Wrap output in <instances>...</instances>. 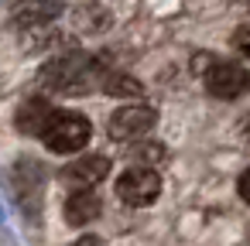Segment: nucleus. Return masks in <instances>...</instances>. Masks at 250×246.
Listing matches in <instances>:
<instances>
[{
	"label": "nucleus",
	"instance_id": "nucleus-1",
	"mask_svg": "<svg viewBox=\"0 0 250 246\" xmlns=\"http://www.w3.org/2000/svg\"><path fill=\"white\" fill-rule=\"evenodd\" d=\"M93 76H96L93 58H86L79 52H65V55L48 58L38 69V86L48 93H59V96H83L93 89Z\"/></svg>",
	"mask_w": 250,
	"mask_h": 246
},
{
	"label": "nucleus",
	"instance_id": "nucleus-2",
	"mask_svg": "<svg viewBox=\"0 0 250 246\" xmlns=\"http://www.w3.org/2000/svg\"><path fill=\"white\" fill-rule=\"evenodd\" d=\"M93 127L83 113H69V110H55L48 127L42 130V140L52 154H76L89 144Z\"/></svg>",
	"mask_w": 250,
	"mask_h": 246
},
{
	"label": "nucleus",
	"instance_id": "nucleus-3",
	"mask_svg": "<svg viewBox=\"0 0 250 246\" xmlns=\"http://www.w3.org/2000/svg\"><path fill=\"white\" fill-rule=\"evenodd\" d=\"M161 195V178L154 168L147 164H134L127 168L120 178H117V198L130 208H144V205H154Z\"/></svg>",
	"mask_w": 250,
	"mask_h": 246
},
{
	"label": "nucleus",
	"instance_id": "nucleus-4",
	"mask_svg": "<svg viewBox=\"0 0 250 246\" xmlns=\"http://www.w3.org/2000/svg\"><path fill=\"white\" fill-rule=\"evenodd\" d=\"M202 82L216 99H240L250 93V69H243L240 62H209Z\"/></svg>",
	"mask_w": 250,
	"mask_h": 246
},
{
	"label": "nucleus",
	"instance_id": "nucleus-5",
	"mask_svg": "<svg viewBox=\"0 0 250 246\" xmlns=\"http://www.w3.org/2000/svg\"><path fill=\"white\" fill-rule=\"evenodd\" d=\"M154 123H158L154 106H147V103H127V106H120V110L110 116L106 133H110V140H137V137H144Z\"/></svg>",
	"mask_w": 250,
	"mask_h": 246
},
{
	"label": "nucleus",
	"instance_id": "nucleus-6",
	"mask_svg": "<svg viewBox=\"0 0 250 246\" xmlns=\"http://www.w3.org/2000/svg\"><path fill=\"white\" fill-rule=\"evenodd\" d=\"M62 18V0H18L11 7V28L42 31Z\"/></svg>",
	"mask_w": 250,
	"mask_h": 246
},
{
	"label": "nucleus",
	"instance_id": "nucleus-7",
	"mask_svg": "<svg viewBox=\"0 0 250 246\" xmlns=\"http://www.w3.org/2000/svg\"><path fill=\"white\" fill-rule=\"evenodd\" d=\"M42 185H45V171H42V164L38 161H18V168H14V191H18V198H21V205H24V212L31 215H38V202H42Z\"/></svg>",
	"mask_w": 250,
	"mask_h": 246
},
{
	"label": "nucleus",
	"instance_id": "nucleus-8",
	"mask_svg": "<svg viewBox=\"0 0 250 246\" xmlns=\"http://www.w3.org/2000/svg\"><path fill=\"white\" fill-rule=\"evenodd\" d=\"M106 174H110V161H106L103 154H86V157H76V161L62 171V181L72 185V188L79 191V188L100 185Z\"/></svg>",
	"mask_w": 250,
	"mask_h": 246
},
{
	"label": "nucleus",
	"instance_id": "nucleus-9",
	"mask_svg": "<svg viewBox=\"0 0 250 246\" xmlns=\"http://www.w3.org/2000/svg\"><path fill=\"white\" fill-rule=\"evenodd\" d=\"M100 208H103L100 195H93V188H79L65 202V222L69 226H86V222H93L100 215Z\"/></svg>",
	"mask_w": 250,
	"mask_h": 246
},
{
	"label": "nucleus",
	"instance_id": "nucleus-10",
	"mask_svg": "<svg viewBox=\"0 0 250 246\" xmlns=\"http://www.w3.org/2000/svg\"><path fill=\"white\" fill-rule=\"evenodd\" d=\"M52 113H55V106H48L42 96L24 99L21 110H18V130H21V133H35V137H42V130L48 127Z\"/></svg>",
	"mask_w": 250,
	"mask_h": 246
},
{
	"label": "nucleus",
	"instance_id": "nucleus-11",
	"mask_svg": "<svg viewBox=\"0 0 250 246\" xmlns=\"http://www.w3.org/2000/svg\"><path fill=\"white\" fill-rule=\"evenodd\" d=\"M103 93L117 96V99H141L144 86L134 76H127V72H103Z\"/></svg>",
	"mask_w": 250,
	"mask_h": 246
},
{
	"label": "nucleus",
	"instance_id": "nucleus-12",
	"mask_svg": "<svg viewBox=\"0 0 250 246\" xmlns=\"http://www.w3.org/2000/svg\"><path fill=\"white\" fill-rule=\"evenodd\" d=\"M110 21H113V14H110L106 7H100V4H86V7L76 11V24H79L86 35H100V31H106Z\"/></svg>",
	"mask_w": 250,
	"mask_h": 246
},
{
	"label": "nucleus",
	"instance_id": "nucleus-13",
	"mask_svg": "<svg viewBox=\"0 0 250 246\" xmlns=\"http://www.w3.org/2000/svg\"><path fill=\"white\" fill-rule=\"evenodd\" d=\"M229 41H233V48H236L240 55H247V58H250V24H240V28L233 31V38H229Z\"/></svg>",
	"mask_w": 250,
	"mask_h": 246
},
{
	"label": "nucleus",
	"instance_id": "nucleus-14",
	"mask_svg": "<svg viewBox=\"0 0 250 246\" xmlns=\"http://www.w3.org/2000/svg\"><path fill=\"white\" fill-rule=\"evenodd\" d=\"M236 191H240V198H243V202L250 205V168H247V171L240 174V181H236Z\"/></svg>",
	"mask_w": 250,
	"mask_h": 246
},
{
	"label": "nucleus",
	"instance_id": "nucleus-15",
	"mask_svg": "<svg viewBox=\"0 0 250 246\" xmlns=\"http://www.w3.org/2000/svg\"><path fill=\"white\" fill-rule=\"evenodd\" d=\"M69 246H100V239H96V236H83V239H76V243H69Z\"/></svg>",
	"mask_w": 250,
	"mask_h": 246
},
{
	"label": "nucleus",
	"instance_id": "nucleus-16",
	"mask_svg": "<svg viewBox=\"0 0 250 246\" xmlns=\"http://www.w3.org/2000/svg\"><path fill=\"white\" fill-rule=\"evenodd\" d=\"M240 130H243V137H250V116H243V123H240Z\"/></svg>",
	"mask_w": 250,
	"mask_h": 246
},
{
	"label": "nucleus",
	"instance_id": "nucleus-17",
	"mask_svg": "<svg viewBox=\"0 0 250 246\" xmlns=\"http://www.w3.org/2000/svg\"><path fill=\"white\" fill-rule=\"evenodd\" d=\"M247 7H250V0H247Z\"/></svg>",
	"mask_w": 250,
	"mask_h": 246
}]
</instances>
